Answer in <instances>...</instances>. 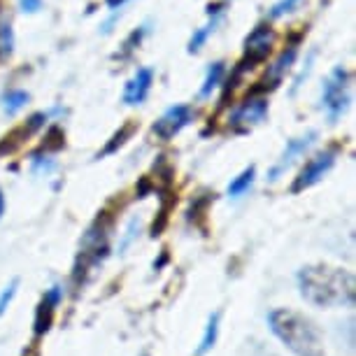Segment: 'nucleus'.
I'll list each match as a JSON object with an SVG mask.
<instances>
[{"label":"nucleus","instance_id":"obj_8","mask_svg":"<svg viewBox=\"0 0 356 356\" xmlns=\"http://www.w3.org/2000/svg\"><path fill=\"white\" fill-rule=\"evenodd\" d=\"M314 140H317V133H314V131H310V133H307V136H303V138L291 140V143L286 145L284 154H282V159L277 161V163H275V168L270 170V182H275V179H277L280 175L284 172L286 168L291 165L293 161L300 156V154H305L307 149H310V147L314 145Z\"/></svg>","mask_w":356,"mask_h":356},{"label":"nucleus","instance_id":"obj_9","mask_svg":"<svg viewBox=\"0 0 356 356\" xmlns=\"http://www.w3.org/2000/svg\"><path fill=\"white\" fill-rule=\"evenodd\" d=\"M61 298H63V289L61 286H51L49 291L44 293L42 303H40L38 314H35V333L38 335H44L51 328L54 312H56V305L61 303Z\"/></svg>","mask_w":356,"mask_h":356},{"label":"nucleus","instance_id":"obj_23","mask_svg":"<svg viewBox=\"0 0 356 356\" xmlns=\"http://www.w3.org/2000/svg\"><path fill=\"white\" fill-rule=\"evenodd\" d=\"M124 0H107V5H110V8H117V5H122Z\"/></svg>","mask_w":356,"mask_h":356},{"label":"nucleus","instance_id":"obj_5","mask_svg":"<svg viewBox=\"0 0 356 356\" xmlns=\"http://www.w3.org/2000/svg\"><path fill=\"white\" fill-rule=\"evenodd\" d=\"M273 42H275V33L268 29V26H257L250 38L245 40V68H254L257 63L266 61L273 51Z\"/></svg>","mask_w":356,"mask_h":356},{"label":"nucleus","instance_id":"obj_19","mask_svg":"<svg viewBox=\"0 0 356 356\" xmlns=\"http://www.w3.org/2000/svg\"><path fill=\"white\" fill-rule=\"evenodd\" d=\"M133 131H136V126H133V124H129V126H124V129H122V133H117V136H114L112 140H114V143L112 145H107V149H105V154H110V152H114V149H117V147H122L124 143H126V138H129L131 136V133Z\"/></svg>","mask_w":356,"mask_h":356},{"label":"nucleus","instance_id":"obj_12","mask_svg":"<svg viewBox=\"0 0 356 356\" xmlns=\"http://www.w3.org/2000/svg\"><path fill=\"white\" fill-rule=\"evenodd\" d=\"M29 100H31V96L26 91H22V89H12V91H8V93H3V98H0V105H3V110H5V114H17L19 110H24L26 105H29Z\"/></svg>","mask_w":356,"mask_h":356},{"label":"nucleus","instance_id":"obj_1","mask_svg":"<svg viewBox=\"0 0 356 356\" xmlns=\"http://www.w3.org/2000/svg\"><path fill=\"white\" fill-rule=\"evenodd\" d=\"M354 286V275L342 268L317 264L298 273L300 296L314 307H352Z\"/></svg>","mask_w":356,"mask_h":356},{"label":"nucleus","instance_id":"obj_21","mask_svg":"<svg viewBox=\"0 0 356 356\" xmlns=\"http://www.w3.org/2000/svg\"><path fill=\"white\" fill-rule=\"evenodd\" d=\"M19 8H22L24 12H29V15H35L38 10H42V0H22Z\"/></svg>","mask_w":356,"mask_h":356},{"label":"nucleus","instance_id":"obj_13","mask_svg":"<svg viewBox=\"0 0 356 356\" xmlns=\"http://www.w3.org/2000/svg\"><path fill=\"white\" fill-rule=\"evenodd\" d=\"M254 175H257V168L250 165L247 170H243L238 175V177L233 179L231 184H228V196L231 198H240L245 191H250V186L254 184Z\"/></svg>","mask_w":356,"mask_h":356},{"label":"nucleus","instance_id":"obj_18","mask_svg":"<svg viewBox=\"0 0 356 356\" xmlns=\"http://www.w3.org/2000/svg\"><path fill=\"white\" fill-rule=\"evenodd\" d=\"M17 286H19V280H12L10 286L3 289V293H0V317H3L5 312H8V307L12 303V298L17 296Z\"/></svg>","mask_w":356,"mask_h":356},{"label":"nucleus","instance_id":"obj_22","mask_svg":"<svg viewBox=\"0 0 356 356\" xmlns=\"http://www.w3.org/2000/svg\"><path fill=\"white\" fill-rule=\"evenodd\" d=\"M3 212H5V196H3V191H0V217H3Z\"/></svg>","mask_w":356,"mask_h":356},{"label":"nucleus","instance_id":"obj_20","mask_svg":"<svg viewBox=\"0 0 356 356\" xmlns=\"http://www.w3.org/2000/svg\"><path fill=\"white\" fill-rule=\"evenodd\" d=\"M296 3H298V0H280V3L270 10V19H277L282 15H286V12H291L296 8Z\"/></svg>","mask_w":356,"mask_h":356},{"label":"nucleus","instance_id":"obj_2","mask_svg":"<svg viewBox=\"0 0 356 356\" xmlns=\"http://www.w3.org/2000/svg\"><path fill=\"white\" fill-rule=\"evenodd\" d=\"M273 335L284 345L289 352L296 356H324V340L321 331L314 326L305 314L289 310V307H277L268 314Z\"/></svg>","mask_w":356,"mask_h":356},{"label":"nucleus","instance_id":"obj_4","mask_svg":"<svg viewBox=\"0 0 356 356\" xmlns=\"http://www.w3.org/2000/svg\"><path fill=\"white\" fill-rule=\"evenodd\" d=\"M335 154H338V149H326L307 161L305 168L298 172V177H296L291 193H300V191L310 189V186H314L317 182H321V179L328 175V170L335 165Z\"/></svg>","mask_w":356,"mask_h":356},{"label":"nucleus","instance_id":"obj_7","mask_svg":"<svg viewBox=\"0 0 356 356\" xmlns=\"http://www.w3.org/2000/svg\"><path fill=\"white\" fill-rule=\"evenodd\" d=\"M268 114V100L266 98H250L231 114V129L238 133H245L259 126Z\"/></svg>","mask_w":356,"mask_h":356},{"label":"nucleus","instance_id":"obj_10","mask_svg":"<svg viewBox=\"0 0 356 356\" xmlns=\"http://www.w3.org/2000/svg\"><path fill=\"white\" fill-rule=\"evenodd\" d=\"M152 79H154V75L149 68H140L136 75L129 79V84H126V89H124L126 105L145 103V98L149 96V89H152Z\"/></svg>","mask_w":356,"mask_h":356},{"label":"nucleus","instance_id":"obj_3","mask_svg":"<svg viewBox=\"0 0 356 356\" xmlns=\"http://www.w3.org/2000/svg\"><path fill=\"white\" fill-rule=\"evenodd\" d=\"M349 82H352V75H349V70L342 68V65H338L324 82V89H321V107L326 110L331 122H335V119L347 110Z\"/></svg>","mask_w":356,"mask_h":356},{"label":"nucleus","instance_id":"obj_17","mask_svg":"<svg viewBox=\"0 0 356 356\" xmlns=\"http://www.w3.org/2000/svg\"><path fill=\"white\" fill-rule=\"evenodd\" d=\"M217 24H219V15H214L212 24H207V26H203L200 31L193 33V38H191V42H189V51H198L200 47L205 44V40L214 33V29H217Z\"/></svg>","mask_w":356,"mask_h":356},{"label":"nucleus","instance_id":"obj_14","mask_svg":"<svg viewBox=\"0 0 356 356\" xmlns=\"http://www.w3.org/2000/svg\"><path fill=\"white\" fill-rule=\"evenodd\" d=\"M296 54H298V49H296V44H291L289 49H284V51L280 54V58L275 61V65L270 68V79H273V82H280V79L284 77V72H286L289 68H291Z\"/></svg>","mask_w":356,"mask_h":356},{"label":"nucleus","instance_id":"obj_6","mask_svg":"<svg viewBox=\"0 0 356 356\" xmlns=\"http://www.w3.org/2000/svg\"><path fill=\"white\" fill-rule=\"evenodd\" d=\"M193 117H196V112H193L191 105H175L168 112H163V117L154 124V133H156L161 140H170L177 136L184 126H189L193 122Z\"/></svg>","mask_w":356,"mask_h":356},{"label":"nucleus","instance_id":"obj_16","mask_svg":"<svg viewBox=\"0 0 356 356\" xmlns=\"http://www.w3.org/2000/svg\"><path fill=\"white\" fill-rule=\"evenodd\" d=\"M12 47H15V33H12L10 22H5L3 12H0V56H10Z\"/></svg>","mask_w":356,"mask_h":356},{"label":"nucleus","instance_id":"obj_11","mask_svg":"<svg viewBox=\"0 0 356 356\" xmlns=\"http://www.w3.org/2000/svg\"><path fill=\"white\" fill-rule=\"evenodd\" d=\"M219 319H221V312L210 314V319H207V326H205V333H203V338H200V345L196 349V356H205L214 345H217V338H219Z\"/></svg>","mask_w":356,"mask_h":356},{"label":"nucleus","instance_id":"obj_15","mask_svg":"<svg viewBox=\"0 0 356 356\" xmlns=\"http://www.w3.org/2000/svg\"><path fill=\"white\" fill-rule=\"evenodd\" d=\"M224 72H226V65H224V63H221V61L212 63V68L207 70V75H205V82H203V86H200V96H203V98L210 96V93H212V91L219 86L221 77H224Z\"/></svg>","mask_w":356,"mask_h":356}]
</instances>
